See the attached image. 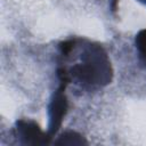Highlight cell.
<instances>
[{
	"label": "cell",
	"mask_w": 146,
	"mask_h": 146,
	"mask_svg": "<svg viewBox=\"0 0 146 146\" xmlns=\"http://www.w3.org/2000/svg\"><path fill=\"white\" fill-rule=\"evenodd\" d=\"M79 60L66 70L68 81L80 84L84 89H98L112 80V66L104 48L94 42L86 41L81 46Z\"/></svg>",
	"instance_id": "6da1fadb"
},
{
	"label": "cell",
	"mask_w": 146,
	"mask_h": 146,
	"mask_svg": "<svg viewBox=\"0 0 146 146\" xmlns=\"http://www.w3.org/2000/svg\"><path fill=\"white\" fill-rule=\"evenodd\" d=\"M63 87H59L52 95L49 107H48V115H49V124H48V135L52 137L62 125V122L67 112V99L64 95Z\"/></svg>",
	"instance_id": "7a4b0ae2"
},
{
	"label": "cell",
	"mask_w": 146,
	"mask_h": 146,
	"mask_svg": "<svg viewBox=\"0 0 146 146\" xmlns=\"http://www.w3.org/2000/svg\"><path fill=\"white\" fill-rule=\"evenodd\" d=\"M16 137L23 145H46L51 138L31 120H19L15 125Z\"/></svg>",
	"instance_id": "3957f363"
},
{
	"label": "cell",
	"mask_w": 146,
	"mask_h": 146,
	"mask_svg": "<svg viewBox=\"0 0 146 146\" xmlns=\"http://www.w3.org/2000/svg\"><path fill=\"white\" fill-rule=\"evenodd\" d=\"M55 145H86L87 144V140L78 132L75 131H65L63 132L55 141H54Z\"/></svg>",
	"instance_id": "277c9868"
},
{
	"label": "cell",
	"mask_w": 146,
	"mask_h": 146,
	"mask_svg": "<svg viewBox=\"0 0 146 146\" xmlns=\"http://www.w3.org/2000/svg\"><path fill=\"white\" fill-rule=\"evenodd\" d=\"M136 48L141 62L146 63V30L139 31V33L136 35Z\"/></svg>",
	"instance_id": "5b68a950"
},
{
	"label": "cell",
	"mask_w": 146,
	"mask_h": 146,
	"mask_svg": "<svg viewBox=\"0 0 146 146\" xmlns=\"http://www.w3.org/2000/svg\"><path fill=\"white\" fill-rule=\"evenodd\" d=\"M139 1H143V2H145V3H146V0H139Z\"/></svg>",
	"instance_id": "8992f818"
}]
</instances>
